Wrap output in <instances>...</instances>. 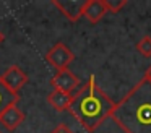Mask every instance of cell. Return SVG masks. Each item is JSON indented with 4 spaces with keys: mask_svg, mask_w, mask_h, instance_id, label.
<instances>
[{
    "mask_svg": "<svg viewBox=\"0 0 151 133\" xmlns=\"http://www.w3.org/2000/svg\"><path fill=\"white\" fill-rule=\"evenodd\" d=\"M124 133H151V83L141 78L111 112Z\"/></svg>",
    "mask_w": 151,
    "mask_h": 133,
    "instance_id": "cell-1",
    "label": "cell"
},
{
    "mask_svg": "<svg viewBox=\"0 0 151 133\" xmlns=\"http://www.w3.org/2000/svg\"><path fill=\"white\" fill-rule=\"evenodd\" d=\"M114 104V101L96 83V76L91 75L88 81L73 93L68 112L88 133H94L111 117Z\"/></svg>",
    "mask_w": 151,
    "mask_h": 133,
    "instance_id": "cell-2",
    "label": "cell"
},
{
    "mask_svg": "<svg viewBox=\"0 0 151 133\" xmlns=\"http://www.w3.org/2000/svg\"><path fill=\"white\" fill-rule=\"evenodd\" d=\"M73 60H75V54H73L72 49H70L68 45H65L63 42L54 44L52 47L46 52V62L52 68H55L57 71L68 70V67L72 65Z\"/></svg>",
    "mask_w": 151,
    "mask_h": 133,
    "instance_id": "cell-3",
    "label": "cell"
},
{
    "mask_svg": "<svg viewBox=\"0 0 151 133\" xmlns=\"http://www.w3.org/2000/svg\"><path fill=\"white\" fill-rule=\"evenodd\" d=\"M0 78H2L4 84L7 86V89L13 94H18V96H20V91L23 89L28 84V81H29L28 73H24L18 65H10L4 73L0 75Z\"/></svg>",
    "mask_w": 151,
    "mask_h": 133,
    "instance_id": "cell-4",
    "label": "cell"
},
{
    "mask_svg": "<svg viewBox=\"0 0 151 133\" xmlns=\"http://www.w3.org/2000/svg\"><path fill=\"white\" fill-rule=\"evenodd\" d=\"M50 86L57 91H62V93L73 94L81 86V83H80L78 76L73 71L62 70V71H55V75L50 78Z\"/></svg>",
    "mask_w": 151,
    "mask_h": 133,
    "instance_id": "cell-5",
    "label": "cell"
},
{
    "mask_svg": "<svg viewBox=\"0 0 151 133\" xmlns=\"http://www.w3.org/2000/svg\"><path fill=\"white\" fill-rule=\"evenodd\" d=\"M50 3L72 23L78 21L83 15L85 2H78V0H52Z\"/></svg>",
    "mask_w": 151,
    "mask_h": 133,
    "instance_id": "cell-6",
    "label": "cell"
},
{
    "mask_svg": "<svg viewBox=\"0 0 151 133\" xmlns=\"http://www.w3.org/2000/svg\"><path fill=\"white\" fill-rule=\"evenodd\" d=\"M23 120H24V114L21 112V109L18 107V104L8 106L7 109L2 112V115H0V123H2L7 130H10V132L17 130L18 127L23 123Z\"/></svg>",
    "mask_w": 151,
    "mask_h": 133,
    "instance_id": "cell-7",
    "label": "cell"
},
{
    "mask_svg": "<svg viewBox=\"0 0 151 133\" xmlns=\"http://www.w3.org/2000/svg\"><path fill=\"white\" fill-rule=\"evenodd\" d=\"M107 13L102 0H85L83 5V18H86L91 24H96L102 19V16Z\"/></svg>",
    "mask_w": 151,
    "mask_h": 133,
    "instance_id": "cell-8",
    "label": "cell"
},
{
    "mask_svg": "<svg viewBox=\"0 0 151 133\" xmlns=\"http://www.w3.org/2000/svg\"><path fill=\"white\" fill-rule=\"evenodd\" d=\"M72 99H73V94L62 93V91H57V89H52L47 94V104H50V106L55 110H59V112L68 110L70 104H72Z\"/></svg>",
    "mask_w": 151,
    "mask_h": 133,
    "instance_id": "cell-9",
    "label": "cell"
},
{
    "mask_svg": "<svg viewBox=\"0 0 151 133\" xmlns=\"http://www.w3.org/2000/svg\"><path fill=\"white\" fill-rule=\"evenodd\" d=\"M18 101H20V96L10 93V91L7 89V86L4 84L2 78H0V115H2V112H4L8 106H12V104H18Z\"/></svg>",
    "mask_w": 151,
    "mask_h": 133,
    "instance_id": "cell-10",
    "label": "cell"
},
{
    "mask_svg": "<svg viewBox=\"0 0 151 133\" xmlns=\"http://www.w3.org/2000/svg\"><path fill=\"white\" fill-rule=\"evenodd\" d=\"M137 52L145 58H151V36H143L137 42Z\"/></svg>",
    "mask_w": 151,
    "mask_h": 133,
    "instance_id": "cell-11",
    "label": "cell"
},
{
    "mask_svg": "<svg viewBox=\"0 0 151 133\" xmlns=\"http://www.w3.org/2000/svg\"><path fill=\"white\" fill-rule=\"evenodd\" d=\"M102 2H104L107 13H119L127 5V0H102Z\"/></svg>",
    "mask_w": 151,
    "mask_h": 133,
    "instance_id": "cell-12",
    "label": "cell"
},
{
    "mask_svg": "<svg viewBox=\"0 0 151 133\" xmlns=\"http://www.w3.org/2000/svg\"><path fill=\"white\" fill-rule=\"evenodd\" d=\"M49 133H73V132L70 130V127L65 125V123H59V125H57L55 128H52Z\"/></svg>",
    "mask_w": 151,
    "mask_h": 133,
    "instance_id": "cell-13",
    "label": "cell"
},
{
    "mask_svg": "<svg viewBox=\"0 0 151 133\" xmlns=\"http://www.w3.org/2000/svg\"><path fill=\"white\" fill-rule=\"evenodd\" d=\"M143 78H145V80H148V81L151 83V65L146 68V70H145V75H143Z\"/></svg>",
    "mask_w": 151,
    "mask_h": 133,
    "instance_id": "cell-14",
    "label": "cell"
},
{
    "mask_svg": "<svg viewBox=\"0 0 151 133\" xmlns=\"http://www.w3.org/2000/svg\"><path fill=\"white\" fill-rule=\"evenodd\" d=\"M4 41H5V36H4V32L0 31V44H2V42H4Z\"/></svg>",
    "mask_w": 151,
    "mask_h": 133,
    "instance_id": "cell-15",
    "label": "cell"
},
{
    "mask_svg": "<svg viewBox=\"0 0 151 133\" xmlns=\"http://www.w3.org/2000/svg\"><path fill=\"white\" fill-rule=\"evenodd\" d=\"M0 133H2V132H0Z\"/></svg>",
    "mask_w": 151,
    "mask_h": 133,
    "instance_id": "cell-16",
    "label": "cell"
}]
</instances>
